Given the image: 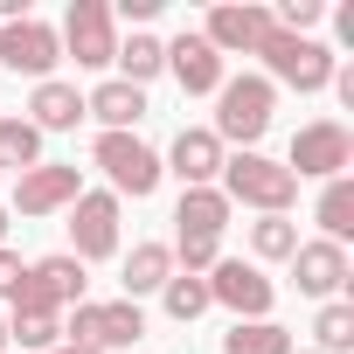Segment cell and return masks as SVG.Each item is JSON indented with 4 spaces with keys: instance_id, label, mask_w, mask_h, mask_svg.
Segmentation results:
<instances>
[{
    "instance_id": "obj_5",
    "label": "cell",
    "mask_w": 354,
    "mask_h": 354,
    "mask_svg": "<svg viewBox=\"0 0 354 354\" xmlns=\"http://www.w3.org/2000/svg\"><path fill=\"white\" fill-rule=\"evenodd\" d=\"M139 333H146V313H139L132 299H84V306H70V319H63V340H70V347H97V354L132 347Z\"/></svg>"
},
{
    "instance_id": "obj_7",
    "label": "cell",
    "mask_w": 354,
    "mask_h": 354,
    "mask_svg": "<svg viewBox=\"0 0 354 354\" xmlns=\"http://www.w3.org/2000/svg\"><path fill=\"white\" fill-rule=\"evenodd\" d=\"M70 306H84V264H77L70 250L35 257L28 278H21V292H15V313H49V319H63Z\"/></svg>"
},
{
    "instance_id": "obj_34",
    "label": "cell",
    "mask_w": 354,
    "mask_h": 354,
    "mask_svg": "<svg viewBox=\"0 0 354 354\" xmlns=\"http://www.w3.org/2000/svg\"><path fill=\"white\" fill-rule=\"evenodd\" d=\"M0 354H8V319H0Z\"/></svg>"
},
{
    "instance_id": "obj_23",
    "label": "cell",
    "mask_w": 354,
    "mask_h": 354,
    "mask_svg": "<svg viewBox=\"0 0 354 354\" xmlns=\"http://www.w3.org/2000/svg\"><path fill=\"white\" fill-rule=\"evenodd\" d=\"M223 354H292V333L278 319H236L223 333Z\"/></svg>"
},
{
    "instance_id": "obj_10",
    "label": "cell",
    "mask_w": 354,
    "mask_h": 354,
    "mask_svg": "<svg viewBox=\"0 0 354 354\" xmlns=\"http://www.w3.org/2000/svg\"><path fill=\"white\" fill-rule=\"evenodd\" d=\"M271 299H278V285L250 257H223L209 271V306H230L236 319H271Z\"/></svg>"
},
{
    "instance_id": "obj_13",
    "label": "cell",
    "mask_w": 354,
    "mask_h": 354,
    "mask_svg": "<svg viewBox=\"0 0 354 354\" xmlns=\"http://www.w3.org/2000/svg\"><path fill=\"white\" fill-rule=\"evenodd\" d=\"M271 28H278L271 8H257V0H223V8L209 15V28H202V42H209L216 56H257V42H264Z\"/></svg>"
},
{
    "instance_id": "obj_32",
    "label": "cell",
    "mask_w": 354,
    "mask_h": 354,
    "mask_svg": "<svg viewBox=\"0 0 354 354\" xmlns=\"http://www.w3.org/2000/svg\"><path fill=\"white\" fill-rule=\"evenodd\" d=\"M49 354H97V347H70V340H63V347H49Z\"/></svg>"
},
{
    "instance_id": "obj_25",
    "label": "cell",
    "mask_w": 354,
    "mask_h": 354,
    "mask_svg": "<svg viewBox=\"0 0 354 354\" xmlns=\"http://www.w3.org/2000/svg\"><path fill=\"white\" fill-rule=\"evenodd\" d=\"M299 250V223L292 216H257L250 223V257L257 264H278V257H292Z\"/></svg>"
},
{
    "instance_id": "obj_27",
    "label": "cell",
    "mask_w": 354,
    "mask_h": 354,
    "mask_svg": "<svg viewBox=\"0 0 354 354\" xmlns=\"http://www.w3.org/2000/svg\"><path fill=\"white\" fill-rule=\"evenodd\" d=\"M313 340H319L313 354H347V347H354V306H347V299H326L319 319H313Z\"/></svg>"
},
{
    "instance_id": "obj_14",
    "label": "cell",
    "mask_w": 354,
    "mask_h": 354,
    "mask_svg": "<svg viewBox=\"0 0 354 354\" xmlns=\"http://www.w3.org/2000/svg\"><path fill=\"white\" fill-rule=\"evenodd\" d=\"M167 70H174V84H181L188 97H216V91H223V56H216L195 28L167 42Z\"/></svg>"
},
{
    "instance_id": "obj_18",
    "label": "cell",
    "mask_w": 354,
    "mask_h": 354,
    "mask_svg": "<svg viewBox=\"0 0 354 354\" xmlns=\"http://www.w3.org/2000/svg\"><path fill=\"white\" fill-rule=\"evenodd\" d=\"M84 118H97L104 132H132V125L146 118V91H139V84H118V77H104V84L84 97Z\"/></svg>"
},
{
    "instance_id": "obj_22",
    "label": "cell",
    "mask_w": 354,
    "mask_h": 354,
    "mask_svg": "<svg viewBox=\"0 0 354 354\" xmlns=\"http://www.w3.org/2000/svg\"><path fill=\"white\" fill-rule=\"evenodd\" d=\"M319 230H326V243H340L347 250V236H354V174H333V181L319 188Z\"/></svg>"
},
{
    "instance_id": "obj_6",
    "label": "cell",
    "mask_w": 354,
    "mask_h": 354,
    "mask_svg": "<svg viewBox=\"0 0 354 354\" xmlns=\"http://www.w3.org/2000/svg\"><path fill=\"white\" fill-rule=\"evenodd\" d=\"M347 167H354V132L340 118H313V125L292 132V160H285L292 181H333Z\"/></svg>"
},
{
    "instance_id": "obj_28",
    "label": "cell",
    "mask_w": 354,
    "mask_h": 354,
    "mask_svg": "<svg viewBox=\"0 0 354 354\" xmlns=\"http://www.w3.org/2000/svg\"><path fill=\"white\" fill-rule=\"evenodd\" d=\"M8 340H15L21 354H28V347L49 354V347H63V319H49V313H15V319H8Z\"/></svg>"
},
{
    "instance_id": "obj_19",
    "label": "cell",
    "mask_w": 354,
    "mask_h": 354,
    "mask_svg": "<svg viewBox=\"0 0 354 354\" xmlns=\"http://www.w3.org/2000/svg\"><path fill=\"white\" fill-rule=\"evenodd\" d=\"M28 111H35V118H28L35 132H77V125H84V91L63 84V77H49V84H35Z\"/></svg>"
},
{
    "instance_id": "obj_3",
    "label": "cell",
    "mask_w": 354,
    "mask_h": 354,
    "mask_svg": "<svg viewBox=\"0 0 354 354\" xmlns=\"http://www.w3.org/2000/svg\"><path fill=\"white\" fill-rule=\"evenodd\" d=\"M91 167H104V181H111V195L125 202H146L153 188H160V153L139 139V132H97V146H91Z\"/></svg>"
},
{
    "instance_id": "obj_11",
    "label": "cell",
    "mask_w": 354,
    "mask_h": 354,
    "mask_svg": "<svg viewBox=\"0 0 354 354\" xmlns=\"http://www.w3.org/2000/svg\"><path fill=\"white\" fill-rule=\"evenodd\" d=\"M77 195H84V167H70V160H42V167H28L21 181H15L8 216H56V209H70Z\"/></svg>"
},
{
    "instance_id": "obj_21",
    "label": "cell",
    "mask_w": 354,
    "mask_h": 354,
    "mask_svg": "<svg viewBox=\"0 0 354 354\" xmlns=\"http://www.w3.org/2000/svg\"><path fill=\"white\" fill-rule=\"evenodd\" d=\"M167 278H174V250H167V243H132L125 278H118V285H125V299L139 306V299H146V292H160Z\"/></svg>"
},
{
    "instance_id": "obj_2",
    "label": "cell",
    "mask_w": 354,
    "mask_h": 354,
    "mask_svg": "<svg viewBox=\"0 0 354 354\" xmlns=\"http://www.w3.org/2000/svg\"><path fill=\"white\" fill-rule=\"evenodd\" d=\"M216 181H223L230 209L243 202L257 216H292V202H299V181L285 174V160H264V153H230Z\"/></svg>"
},
{
    "instance_id": "obj_16",
    "label": "cell",
    "mask_w": 354,
    "mask_h": 354,
    "mask_svg": "<svg viewBox=\"0 0 354 354\" xmlns=\"http://www.w3.org/2000/svg\"><path fill=\"white\" fill-rule=\"evenodd\" d=\"M292 285L306 292V299H340V285H347V250L340 243H299L292 250Z\"/></svg>"
},
{
    "instance_id": "obj_1",
    "label": "cell",
    "mask_w": 354,
    "mask_h": 354,
    "mask_svg": "<svg viewBox=\"0 0 354 354\" xmlns=\"http://www.w3.org/2000/svg\"><path fill=\"white\" fill-rule=\"evenodd\" d=\"M271 111H278V84L271 77H223V91H216V139L223 146H243V153H257V139L271 132Z\"/></svg>"
},
{
    "instance_id": "obj_29",
    "label": "cell",
    "mask_w": 354,
    "mask_h": 354,
    "mask_svg": "<svg viewBox=\"0 0 354 354\" xmlns=\"http://www.w3.org/2000/svg\"><path fill=\"white\" fill-rule=\"evenodd\" d=\"M271 21H278L285 35H313V28L326 21V8H319V0H278V8H271Z\"/></svg>"
},
{
    "instance_id": "obj_30",
    "label": "cell",
    "mask_w": 354,
    "mask_h": 354,
    "mask_svg": "<svg viewBox=\"0 0 354 354\" xmlns=\"http://www.w3.org/2000/svg\"><path fill=\"white\" fill-rule=\"evenodd\" d=\"M21 278H28V264H21V257H15L8 243H0V299H8V306H15V292H21Z\"/></svg>"
},
{
    "instance_id": "obj_35",
    "label": "cell",
    "mask_w": 354,
    "mask_h": 354,
    "mask_svg": "<svg viewBox=\"0 0 354 354\" xmlns=\"http://www.w3.org/2000/svg\"><path fill=\"white\" fill-rule=\"evenodd\" d=\"M292 354H313V347H292Z\"/></svg>"
},
{
    "instance_id": "obj_17",
    "label": "cell",
    "mask_w": 354,
    "mask_h": 354,
    "mask_svg": "<svg viewBox=\"0 0 354 354\" xmlns=\"http://www.w3.org/2000/svg\"><path fill=\"white\" fill-rule=\"evenodd\" d=\"M174 236H202V243H223L230 230V195L223 188H181V209H174Z\"/></svg>"
},
{
    "instance_id": "obj_24",
    "label": "cell",
    "mask_w": 354,
    "mask_h": 354,
    "mask_svg": "<svg viewBox=\"0 0 354 354\" xmlns=\"http://www.w3.org/2000/svg\"><path fill=\"white\" fill-rule=\"evenodd\" d=\"M0 167H15V174L42 167V132H35L28 118H8V111H0Z\"/></svg>"
},
{
    "instance_id": "obj_26",
    "label": "cell",
    "mask_w": 354,
    "mask_h": 354,
    "mask_svg": "<svg viewBox=\"0 0 354 354\" xmlns=\"http://www.w3.org/2000/svg\"><path fill=\"white\" fill-rule=\"evenodd\" d=\"M160 306H167V319H202L209 313V278H188V271H174L167 285H160Z\"/></svg>"
},
{
    "instance_id": "obj_9",
    "label": "cell",
    "mask_w": 354,
    "mask_h": 354,
    "mask_svg": "<svg viewBox=\"0 0 354 354\" xmlns=\"http://www.w3.org/2000/svg\"><path fill=\"white\" fill-rule=\"evenodd\" d=\"M70 257H77V264L118 257V195H111V188H84V195L70 202Z\"/></svg>"
},
{
    "instance_id": "obj_12",
    "label": "cell",
    "mask_w": 354,
    "mask_h": 354,
    "mask_svg": "<svg viewBox=\"0 0 354 354\" xmlns=\"http://www.w3.org/2000/svg\"><path fill=\"white\" fill-rule=\"evenodd\" d=\"M0 63H8L15 77H35V84H49L56 77V63H63V42H56V28L49 21H0Z\"/></svg>"
},
{
    "instance_id": "obj_33",
    "label": "cell",
    "mask_w": 354,
    "mask_h": 354,
    "mask_svg": "<svg viewBox=\"0 0 354 354\" xmlns=\"http://www.w3.org/2000/svg\"><path fill=\"white\" fill-rule=\"evenodd\" d=\"M0 243H8V209H0Z\"/></svg>"
},
{
    "instance_id": "obj_4",
    "label": "cell",
    "mask_w": 354,
    "mask_h": 354,
    "mask_svg": "<svg viewBox=\"0 0 354 354\" xmlns=\"http://www.w3.org/2000/svg\"><path fill=\"white\" fill-rule=\"evenodd\" d=\"M257 56H264V70H271V84H292V91H326L333 84V49L326 42H313V35H285V28H271L264 42H257Z\"/></svg>"
},
{
    "instance_id": "obj_20",
    "label": "cell",
    "mask_w": 354,
    "mask_h": 354,
    "mask_svg": "<svg viewBox=\"0 0 354 354\" xmlns=\"http://www.w3.org/2000/svg\"><path fill=\"white\" fill-rule=\"evenodd\" d=\"M111 63H118V84H139V91H146V84L167 70V42H160V35H146V28H132V35L118 42V56H111Z\"/></svg>"
},
{
    "instance_id": "obj_31",
    "label": "cell",
    "mask_w": 354,
    "mask_h": 354,
    "mask_svg": "<svg viewBox=\"0 0 354 354\" xmlns=\"http://www.w3.org/2000/svg\"><path fill=\"white\" fill-rule=\"evenodd\" d=\"M118 15H125V21H153V15H160V0H118L111 21H118Z\"/></svg>"
},
{
    "instance_id": "obj_15",
    "label": "cell",
    "mask_w": 354,
    "mask_h": 354,
    "mask_svg": "<svg viewBox=\"0 0 354 354\" xmlns=\"http://www.w3.org/2000/svg\"><path fill=\"white\" fill-rule=\"evenodd\" d=\"M174 174H181V188H216V174H223V139L209 132V125H181V132H174Z\"/></svg>"
},
{
    "instance_id": "obj_8",
    "label": "cell",
    "mask_w": 354,
    "mask_h": 354,
    "mask_svg": "<svg viewBox=\"0 0 354 354\" xmlns=\"http://www.w3.org/2000/svg\"><path fill=\"white\" fill-rule=\"evenodd\" d=\"M63 56H77V70H104L118 56V21H111V0H70V15L56 28Z\"/></svg>"
}]
</instances>
